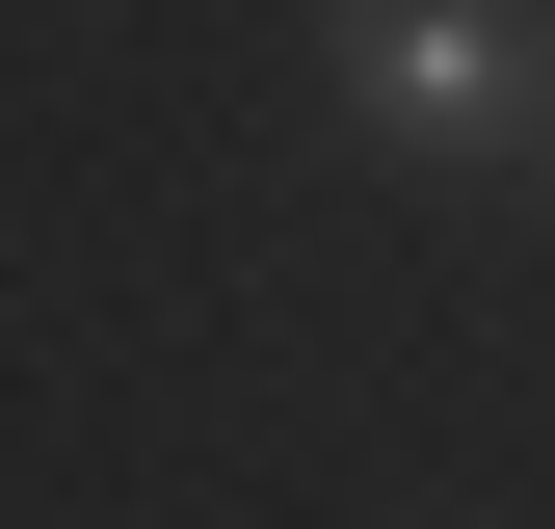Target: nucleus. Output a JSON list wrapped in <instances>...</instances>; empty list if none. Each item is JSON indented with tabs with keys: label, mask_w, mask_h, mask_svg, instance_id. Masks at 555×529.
Masks as SVG:
<instances>
[{
	"label": "nucleus",
	"mask_w": 555,
	"mask_h": 529,
	"mask_svg": "<svg viewBox=\"0 0 555 529\" xmlns=\"http://www.w3.org/2000/svg\"><path fill=\"white\" fill-rule=\"evenodd\" d=\"M318 106L371 132V159L476 185V159L555 132V27H529V0H318Z\"/></svg>",
	"instance_id": "1"
}]
</instances>
